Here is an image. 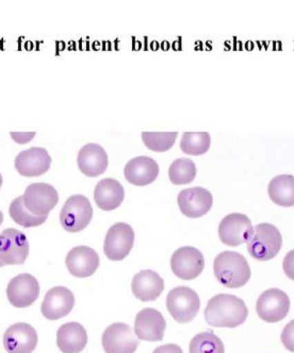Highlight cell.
I'll return each mask as SVG.
<instances>
[{
  "label": "cell",
  "mask_w": 294,
  "mask_h": 353,
  "mask_svg": "<svg viewBox=\"0 0 294 353\" xmlns=\"http://www.w3.org/2000/svg\"><path fill=\"white\" fill-rule=\"evenodd\" d=\"M153 353H184L182 352V348L178 345L175 344H168L164 345V346L158 347L155 349Z\"/></svg>",
  "instance_id": "34"
},
{
  "label": "cell",
  "mask_w": 294,
  "mask_h": 353,
  "mask_svg": "<svg viewBox=\"0 0 294 353\" xmlns=\"http://www.w3.org/2000/svg\"><path fill=\"white\" fill-rule=\"evenodd\" d=\"M248 310L240 298L219 294L211 298L205 309L208 325L217 327H237L248 319Z\"/></svg>",
  "instance_id": "1"
},
{
  "label": "cell",
  "mask_w": 294,
  "mask_h": 353,
  "mask_svg": "<svg viewBox=\"0 0 294 353\" xmlns=\"http://www.w3.org/2000/svg\"><path fill=\"white\" fill-rule=\"evenodd\" d=\"M124 174L127 181L133 185H148L157 179L159 166L156 161L150 157H137L127 163Z\"/></svg>",
  "instance_id": "21"
},
{
  "label": "cell",
  "mask_w": 294,
  "mask_h": 353,
  "mask_svg": "<svg viewBox=\"0 0 294 353\" xmlns=\"http://www.w3.org/2000/svg\"><path fill=\"white\" fill-rule=\"evenodd\" d=\"M166 307L168 313L177 323H191L199 314L201 300L192 288L178 286L168 294Z\"/></svg>",
  "instance_id": "4"
},
{
  "label": "cell",
  "mask_w": 294,
  "mask_h": 353,
  "mask_svg": "<svg viewBox=\"0 0 294 353\" xmlns=\"http://www.w3.org/2000/svg\"><path fill=\"white\" fill-rule=\"evenodd\" d=\"M168 176L175 185L191 183L196 176L195 163L190 159H177L170 164Z\"/></svg>",
  "instance_id": "29"
},
{
  "label": "cell",
  "mask_w": 294,
  "mask_h": 353,
  "mask_svg": "<svg viewBox=\"0 0 294 353\" xmlns=\"http://www.w3.org/2000/svg\"><path fill=\"white\" fill-rule=\"evenodd\" d=\"M213 272L217 281L225 288H242L251 279L248 261L235 251H224L217 254L213 263Z\"/></svg>",
  "instance_id": "2"
},
{
  "label": "cell",
  "mask_w": 294,
  "mask_h": 353,
  "mask_svg": "<svg viewBox=\"0 0 294 353\" xmlns=\"http://www.w3.org/2000/svg\"><path fill=\"white\" fill-rule=\"evenodd\" d=\"M101 343L106 353H135L140 341L133 327L126 323H117L106 329Z\"/></svg>",
  "instance_id": "9"
},
{
  "label": "cell",
  "mask_w": 294,
  "mask_h": 353,
  "mask_svg": "<svg viewBox=\"0 0 294 353\" xmlns=\"http://www.w3.org/2000/svg\"><path fill=\"white\" fill-rule=\"evenodd\" d=\"M177 203L186 217L199 219L213 208V194L204 188H186L178 195Z\"/></svg>",
  "instance_id": "14"
},
{
  "label": "cell",
  "mask_w": 294,
  "mask_h": 353,
  "mask_svg": "<svg viewBox=\"0 0 294 353\" xmlns=\"http://www.w3.org/2000/svg\"><path fill=\"white\" fill-rule=\"evenodd\" d=\"M40 295L38 280L29 274L14 276L8 284L7 297L13 307L23 309L30 307Z\"/></svg>",
  "instance_id": "13"
},
{
  "label": "cell",
  "mask_w": 294,
  "mask_h": 353,
  "mask_svg": "<svg viewBox=\"0 0 294 353\" xmlns=\"http://www.w3.org/2000/svg\"><path fill=\"white\" fill-rule=\"evenodd\" d=\"M23 201L28 211L35 215H48L49 212L58 205V192L50 184L32 183L23 193Z\"/></svg>",
  "instance_id": "11"
},
{
  "label": "cell",
  "mask_w": 294,
  "mask_h": 353,
  "mask_svg": "<svg viewBox=\"0 0 294 353\" xmlns=\"http://www.w3.org/2000/svg\"><path fill=\"white\" fill-rule=\"evenodd\" d=\"M28 254V239L21 231L10 228L0 233V261L5 265L23 264Z\"/></svg>",
  "instance_id": "12"
},
{
  "label": "cell",
  "mask_w": 294,
  "mask_h": 353,
  "mask_svg": "<svg viewBox=\"0 0 294 353\" xmlns=\"http://www.w3.org/2000/svg\"><path fill=\"white\" fill-rule=\"evenodd\" d=\"M280 339L285 348L294 353V319L284 327Z\"/></svg>",
  "instance_id": "31"
},
{
  "label": "cell",
  "mask_w": 294,
  "mask_h": 353,
  "mask_svg": "<svg viewBox=\"0 0 294 353\" xmlns=\"http://www.w3.org/2000/svg\"><path fill=\"white\" fill-rule=\"evenodd\" d=\"M10 216L17 225H21L23 228H32V227H39L46 221L48 215L38 216L28 211L25 205H23V196L15 198L10 205Z\"/></svg>",
  "instance_id": "26"
},
{
  "label": "cell",
  "mask_w": 294,
  "mask_h": 353,
  "mask_svg": "<svg viewBox=\"0 0 294 353\" xmlns=\"http://www.w3.org/2000/svg\"><path fill=\"white\" fill-rule=\"evenodd\" d=\"M253 230L252 221L245 214L233 213L219 223V236L223 244L237 247L248 243Z\"/></svg>",
  "instance_id": "10"
},
{
  "label": "cell",
  "mask_w": 294,
  "mask_h": 353,
  "mask_svg": "<svg viewBox=\"0 0 294 353\" xmlns=\"http://www.w3.org/2000/svg\"><path fill=\"white\" fill-rule=\"evenodd\" d=\"M74 305V294L64 286H56L47 292L41 305V311L45 319L49 321H58L68 316Z\"/></svg>",
  "instance_id": "15"
},
{
  "label": "cell",
  "mask_w": 294,
  "mask_h": 353,
  "mask_svg": "<svg viewBox=\"0 0 294 353\" xmlns=\"http://www.w3.org/2000/svg\"><path fill=\"white\" fill-rule=\"evenodd\" d=\"M93 219V208L90 200L84 195H74L66 200L61 210L60 223L64 230L70 233L80 232L87 228Z\"/></svg>",
  "instance_id": "5"
},
{
  "label": "cell",
  "mask_w": 294,
  "mask_h": 353,
  "mask_svg": "<svg viewBox=\"0 0 294 353\" xmlns=\"http://www.w3.org/2000/svg\"><path fill=\"white\" fill-rule=\"evenodd\" d=\"M135 243V231L131 225L125 223H117L108 230L106 235L104 251L111 261L124 260Z\"/></svg>",
  "instance_id": "8"
},
{
  "label": "cell",
  "mask_w": 294,
  "mask_h": 353,
  "mask_svg": "<svg viewBox=\"0 0 294 353\" xmlns=\"http://www.w3.org/2000/svg\"><path fill=\"white\" fill-rule=\"evenodd\" d=\"M1 185H3V176L0 174V188H1Z\"/></svg>",
  "instance_id": "36"
},
{
  "label": "cell",
  "mask_w": 294,
  "mask_h": 353,
  "mask_svg": "<svg viewBox=\"0 0 294 353\" xmlns=\"http://www.w3.org/2000/svg\"><path fill=\"white\" fill-rule=\"evenodd\" d=\"M15 168L23 176H39L48 172L52 158L42 147H32L21 151L14 161Z\"/></svg>",
  "instance_id": "18"
},
{
  "label": "cell",
  "mask_w": 294,
  "mask_h": 353,
  "mask_svg": "<svg viewBox=\"0 0 294 353\" xmlns=\"http://www.w3.org/2000/svg\"><path fill=\"white\" fill-rule=\"evenodd\" d=\"M190 353H225V347L219 336L211 332L196 334L190 343Z\"/></svg>",
  "instance_id": "28"
},
{
  "label": "cell",
  "mask_w": 294,
  "mask_h": 353,
  "mask_svg": "<svg viewBox=\"0 0 294 353\" xmlns=\"http://www.w3.org/2000/svg\"><path fill=\"white\" fill-rule=\"evenodd\" d=\"M131 290L137 299L143 302L154 301L164 292V281L156 272L142 270L133 276Z\"/></svg>",
  "instance_id": "22"
},
{
  "label": "cell",
  "mask_w": 294,
  "mask_h": 353,
  "mask_svg": "<svg viewBox=\"0 0 294 353\" xmlns=\"http://www.w3.org/2000/svg\"><path fill=\"white\" fill-rule=\"evenodd\" d=\"M3 212L0 211V225L3 223Z\"/></svg>",
  "instance_id": "35"
},
{
  "label": "cell",
  "mask_w": 294,
  "mask_h": 353,
  "mask_svg": "<svg viewBox=\"0 0 294 353\" xmlns=\"http://www.w3.org/2000/svg\"><path fill=\"white\" fill-rule=\"evenodd\" d=\"M99 256L94 249L78 246L68 252L66 259V268L70 274L77 278L91 276L99 268Z\"/></svg>",
  "instance_id": "19"
},
{
  "label": "cell",
  "mask_w": 294,
  "mask_h": 353,
  "mask_svg": "<svg viewBox=\"0 0 294 353\" xmlns=\"http://www.w3.org/2000/svg\"><path fill=\"white\" fill-rule=\"evenodd\" d=\"M283 246V237L280 230L271 223H262L255 225L248 241L250 256L260 262L272 260L277 256Z\"/></svg>",
  "instance_id": "3"
},
{
  "label": "cell",
  "mask_w": 294,
  "mask_h": 353,
  "mask_svg": "<svg viewBox=\"0 0 294 353\" xmlns=\"http://www.w3.org/2000/svg\"><path fill=\"white\" fill-rule=\"evenodd\" d=\"M178 132H142L145 146L155 152H166L175 144Z\"/></svg>",
  "instance_id": "30"
},
{
  "label": "cell",
  "mask_w": 294,
  "mask_h": 353,
  "mask_svg": "<svg viewBox=\"0 0 294 353\" xmlns=\"http://www.w3.org/2000/svg\"><path fill=\"white\" fill-rule=\"evenodd\" d=\"M289 310V296L278 288H270L257 300V314L266 323H275L283 321Z\"/></svg>",
  "instance_id": "6"
},
{
  "label": "cell",
  "mask_w": 294,
  "mask_h": 353,
  "mask_svg": "<svg viewBox=\"0 0 294 353\" xmlns=\"http://www.w3.org/2000/svg\"><path fill=\"white\" fill-rule=\"evenodd\" d=\"M172 272L179 279H196L205 268V259L199 249L191 246L182 247L174 252L170 259Z\"/></svg>",
  "instance_id": "7"
},
{
  "label": "cell",
  "mask_w": 294,
  "mask_h": 353,
  "mask_svg": "<svg viewBox=\"0 0 294 353\" xmlns=\"http://www.w3.org/2000/svg\"><path fill=\"white\" fill-rule=\"evenodd\" d=\"M78 168L87 176H98L107 170L109 160L105 149L98 144L84 145L78 152Z\"/></svg>",
  "instance_id": "20"
},
{
  "label": "cell",
  "mask_w": 294,
  "mask_h": 353,
  "mask_svg": "<svg viewBox=\"0 0 294 353\" xmlns=\"http://www.w3.org/2000/svg\"><path fill=\"white\" fill-rule=\"evenodd\" d=\"M268 194L270 199L280 207H294V176L280 174L268 183Z\"/></svg>",
  "instance_id": "25"
},
{
  "label": "cell",
  "mask_w": 294,
  "mask_h": 353,
  "mask_svg": "<svg viewBox=\"0 0 294 353\" xmlns=\"http://www.w3.org/2000/svg\"><path fill=\"white\" fill-rule=\"evenodd\" d=\"M283 268L286 276L294 281V249L289 251L284 259Z\"/></svg>",
  "instance_id": "32"
},
{
  "label": "cell",
  "mask_w": 294,
  "mask_h": 353,
  "mask_svg": "<svg viewBox=\"0 0 294 353\" xmlns=\"http://www.w3.org/2000/svg\"><path fill=\"white\" fill-rule=\"evenodd\" d=\"M10 134H11L13 141L17 142V144H27L32 140L37 132H35V131L33 132H11Z\"/></svg>",
  "instance_id": "33"
},
{
  "label": "cell",
  "mask_w": 294,
  "mask_h": 353,
  "mask_svg": "<svg viewBox=\"0 0 294 353\" xmlns=\"http://www.w3.org/2000/svg\"><path fill=\"white\" fill-rule=\"evenodd\" d=\"M3 266H5V263H3L1 261H0V268H3Z\"/></svg>",
  "instance_id": "37"
},
{
  "label": "cell",
  "mask_w": 294,
  "mask_h": 353,
  "mask_svg": "<svg viewBox=\"0 0 294 353\" xmlns=\"http://www.w3.org/2000/svg\"><path fill=\"white\" fill-rule=\"evenodd\" d=\"M211 145L210 134L208 132H185L180 141L182 152L190 156L206 154Z\"/></svg>",
  "instance_id": "27"
},
{
  "label": "cell",
  "mask_w": 294,
  "mask_h": 353,
  "mask_svg": "<svg viewBox=\"0 0 294 353\" xmlns=\"http://www.w3.org/2000/svg\"><path fill=\"white\" fill-rule=\"evenodd\" d=\"M166 323L164 315L157 310L146 307L137 314L135 333L146 342H160L164 337Z\"/></svg>",
  "instance_id": "17"
},
{
  "label": "cell",
  "mask_w": 294,
  "mask_h": 353,
  "mask_svg": "<svg viewBox=\"0 0 294 353\" xmlns=\"http://www.w3.org/2000/svg\"><path fill=\"white\" fill-rule=\"evenodd\" d=\"M125 198L124 188L117 180L106 178L98 182L94 191V200L99 209L113 211L117 209Z\"/></svg>",
  "instance_id": "23"
},
{
  "label": "cell",
  "mask_w": 294,
  "mask_h": 353,
  "mask_svg": "<svg viewBox=\"0 0 294 353\" xmlns=\"http://www.w3.org/2000/svg\"><path fill=\"white\" fill-rule=\"evenodd\" d=\"M37 345L38 333L28 323L12 325L3 335V347L8 353H32Z\"/></svg>",
  "instance_id": "16"
},
{
  "label": "cell",
  "mask_w": 294,
  "mask_h": 353,
  "mask_svg": "<svg viewBox=\"0 0 294 353\" xmlns=\"http://www.w3.org/2000/svg\"><path fill=\"white\" fill-rule=\"evenodd\" d=\"M88 344L87 331L78 323L61 325L57 332V345L63 353H80Z\"/></svg>",
  "instance_id": "24"
}]
</instances>
